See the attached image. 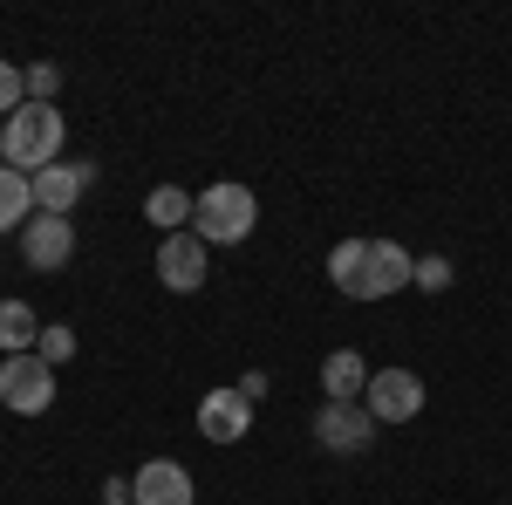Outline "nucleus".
Instances as JSON below:
<instances>
[{
	"label": "nucleus",
	"mask_w": 512,
	"mask_h": 505,
	"mask_svg": "<svg viewBox=\"0 0 512 505\" xmlns=\"http://www.w3.org/2000/svg\"><path fill=\"white\" fill-rule=\"evenodd\" d=\"M362 403H369L376 424H410V417L424 410V376H417V369H369Z\"/></svg>",
	"instance_id": "nucleus-5"
},
{
	"label": "nucleus",
	"mask_w": 512,
	"mask_h": 505,
	"mask_svg": "<svg viewBox=\"0 0 512 505\" xmlns=\"http://www.w3.org/2000/svg\"><path fill=\"white\" fill-rule=\"evenodd\" d=\"M362 389H369V362L355 349L321 355V396H328V403H362Z\"/></svg>",
	"instance_id": "nucleus-12"
},
{
	"label": "nucleus",
	"mask_w": 512,
	"mask_h": 505,
	"mask_svg": "<svg viewBox=\"0 0 512 505\" xmlns=\"http://www.w3.org/2000/svg\"><path fill=\"white\" fill-rule=\"evenodd\" d=\"M55 89H62V69L55 62H35L28 69V103H55Z\"/></svg>",
	"instance_id": "nucleus-20"
},
{
	"label": "nucleus",
	"mask_w": 512,
	"mask_h": 505,
	"mask_svg": "<svg viewBox=\"0 0 512 505\" xmlns=\"http://www.w3.org/2000/svg\"><path fill=\"white\" fill-rule=\"evenodd\" d=\"M362 253H369V239H342V246L328 253V280H335L342 294H349V287H355V273H362Z\"/></svg>",
	"instance_id": "nucleus-16"
},
{
	"label": "nucleus",
	"mask_w": 512,
	"mask_h": 505,
	"mask_svg": "<svg viewBox=\"0 0 512 505\" xmlns=\"http://www.w3.org/2000/svg\"><path fill=\"white\" fill-rule=\"evenodd\" d=\"M103 505H123V499H103Z\"/></svg>",
	"instance_id": "nucleus-22"
},
{
	"label": "nucleus",
	"mask_w": 512,
	"mask_h": 505,
	"mask_svg": "<svg viewBox=\"0 0 512 505\" xmlns=\"http://www.w3.org/2000/svg\"><path fill=\"white\" fill-rule=\"evenodd\" d=\"M21 260L35 273H62L69 260H76V219H48V212H35L28 226H21Z\"/></svg>",
	"instance_id": "nucleus-7"
},
{
	"label": "nucleus",
	"mask_w": 512,
	"mask_h": 505,
	"mask_svg": "<svg viewBox=\"0 0 512 505\" xmlns=\"http://www.w3.org/2000/svg\"><path fill=\"white\" fill-rule=\"evenodd\" d=\"M28 103V69H14V62H0V117H14Z\"/></svg>",
	"instance_id": "nucleus-18"
},
{
	"label": "nucleus",
	"mask_w": 512,
	"mask_h": 505,
	"mask_svg": "<svg viewBox=\"0 0 512 505\" xmlns=\"http://www.w3.org/2000/svg\"><path fill=\"white\" fill-rule=\"evenodd\" d=\"M192 212H198V192H185V185H158L144 198V219L158 233H192Z\"/></svg>",
	"instance_id": "nucleus-13"
},
{
	"label": "nucleus",
	"mask_w": 512,
	"mask_h": 505,
	"mask_svg": "<svg viewBox=\"0 0 512 505\" xmlns=\"http://www.w3.org/2000/svg\"><path fill=\"white\" fill-rule=\"evenodd\" d=\"M28 219H35V185H28V171L0 164V233H21Z\"/></svg>",
	"instance_id": "nucleus-14"
},
{
	"label": "nucleus",
	"mask_w": 512,
	"mask_h": 505,
	"mask_svg": "<svg viewBox=\"0 0 512 505\" xmlns=\"http://www.w3.org/2000/svg\"><path fill=\"white\" fill-rule=\"evenodd\" d=\"M246 430H253V403L239 396V383L205 389V396H198V437H212V444H239Z\"/></svg>",
	"instance_id": "nucleus-8"
},
{
	"label": "nucleus",
	"mask_w": 512,
	"mask_h": 505,
	"mask_svg": "<svg viewBox=\"0 0 512 505\" xmlns=\"http://www.w3.org/2000/svg\"><path fill=\"white\" fill-rule=\"evenodd\" d=\"M41 321L28 301H0V355H35Z\"/></svg>",
	"instance_id": "nucleus-15"
},
{
	"label": "nucleus",
	"mask_w": 512,
	"mask_h": 505,
	"mask_svg": "<svg viewBox=\"0 0 512 505\" xmlns=\"http://www.w3.org/2000/svg\"><path fill=\"white\" fill-rule=\"evenodd\" d=\"M130 505H192V471L178 458H151L130 478Z\"/></svg>",
	"instance_id": "nucleus-11"
},
{
	"label": "nucleus",
	"mask_w": 512,
	"mask_h": 505,
	"mask_svg": "<svg viewBox=\"0 0 512 505\" xmlns=\"http://www.w3.org/2000/svg\"><path fill=\"white\" fill-rule=\"evenodd\" d=\"M28 185H35V212L69 219V212H76V198L96 185V164H48V171H35Z\"/></svg>",
	"instance_id": "nucleus-10"
},
{
	"label": "nucleus",
	"mask_w": 512,
	"mask_h": 505,
	"mask_svg": "<svg viewBox=\"0 0 512 505\" xmlns=\"http://www.w3.org/2000/svg\"><path fill=\"white\" fill-rule=\"evenodd\" d=\"M410 287L444 294V287H451V260H444V253H424V260H417V273H410Z\"/></svg>",
	"instance_id": "nucleus-17"
},
{
	"label": "nucleus",
	"mask_w": 512,
	"mask_h": 505,
	"mask_svg": "<svg viewBox=\"0 0 512 505\" xmlns=\"http://www.w3.org/2000/svg\"><path fill=\"white\" fill-rule=\"evenodd\" d=\"M205 239L198 233H164L158 239V280L171 287V294H198L205 287Z\"/></svg>",
	"instance_id": "nucleus-9"
},
{
	"label": "nucleus",
	"mask_w": 512,
	"mask_h": 505,
	"mask_svg": "<svg viewBox=\"0 0 512 505\" xmlns=\"http://www.w3.org/2000/svg\"><path fill=\"white\" fill-rule=\"evenodd\" d=\"M0 403H7L14 417H41V410L55 403V362H41V355H7V362H0Z\"/></svg>",
	"instance_id": "nucleus-3"
},
{
	"label": "nucleus",
	"mask_w": 512,
	"mask_h": 505,
	"mask_svg": "<svg viewBox=\"0 0 512 505\" xmlns=\"http://www.w3.org/2000/svg\"><path fill=\"white\" fill-rule=\"evenodd\" d=\"M62 144H69V123H62V110L55 103H21L14 117L0 123V157L14 164V171H48L55 157H62Z\"/></svg>",
	"instance_id": "nucleus-1"
},
{
	"label": "nucleus",
	"mask_w": 512,
	"mask_h": 505,
	"mask_svg": "<svg viewBox=\"0 0 512 505\" xmlns=\"http://www.w3.org/2000/svg\"><path fill=\"white\" fill-rule=\"evenodd\" d=\"M376 417H369V403H321L315 410V437L321 451H335V458H362L369 444H376Z\"/></svg>",
	"instance_id": "nucleus-4"
},
{
	"label": "nucleus",
	"mask_w": 512,
	"mask_h": 505,
	"mask_svg": "<svg viewBox=\"0 0 512 505\" xmlns=\"http://www.w3.org/2000/svg\"><path fill=\"white\" fill-rule=\"evenodd\" d=\"M260 226V198L233 185V178H219V185H205L198 192V212H192V233L205 246H239V239H253Z\"/></svg>",
	"instance_id": "nucleus-2"
},
{
	"label": "nucleus",
	"mask_w": 512,
	"mask_h": 505,
	"mask_svg": "<svg viewBox=\"0 0 512 505\" xmlns=\"http://www.w3.org/2000/svg\"><path fill=\"white\" fill-rule=\"evenodd\" d=\"M410 273H417V260H410L396 239H369V253H362V273H355L349 301H383V294H396Z\"/></svg>",
	"instance_id": "nucleus-6"
},
{
	"label": "nucleus",
	"mask_w": 512,
	"mask_h": 505,
	"mask_svg": "<svg viewBox=\"0 0 512 505\" xmlns=\"http://www.w3.org/2000/svg\"><path fill=\"white\" fill-rule=\"evenodd\" d=\"M239 396H246V403H260V396H267V376H260V369H246V376H239Z\"/></svg>",
	"instance_id": "nucleus-21"
},
{
	"label": "nucleus",
	"mask_w": 512,
	"mask_h": 505,
	"mask_svg": "<svg viewBox=\"0 0 512 505\" xmlns=\"http://www.w3.org/2000/svg\"><path fill=\"white\" fill-rule=\"evenodd\" d=\"M35 355H41V362H55V369H62V362L76 355V328H41Z\"/></svg>",
	"instance_id": "nucleus-19"
}]
</instances>
